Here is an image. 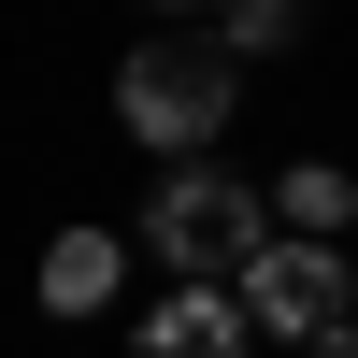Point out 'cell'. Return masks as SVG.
Masks as SVG:
<instances>
[{
  "instance_id": "6da1fadb",
  "label": "cell",
  "mask_w": 358,
  "mask_h": 358,
  "mask_svg": "<svg viewBox=\"0 0 358 358\" xmlns=\"http://www.w3.org/2000/svg\"><path fill=\"white\" fill-rule=\"evenodd\" d=\"M229 115H244V57H229L215 29H158V43L115 72V129H129L143 158H215Z\"/></svg>"
},
{
  "instance_id": "7a4b0ae2",
  "label": "cell",
  "mask_w": 358,
  "mask_h": 358,
  "mask_svg": "<svg viewBox=\"0 0 358 358\" xmlns=\"http://www.w3.org/2000/svg\"><path fill=\"white\" fill-rule=\"evenodd\" d=\"M258 187L244 172H215V158H158V187H143V258H158L172 287H229L258 258Z\"/></svg>"
},
{
  "instance_id": "3957f363",
  "label": "cell",
  "mask_w": 358,
  "mask_h": 358,
  "mask_svg": "<svg viewBox=\"0 0 358 358\" xmlns=\"http://www.w3.org/2000/svg\"><path fill=\"white\" fill-rule=\"evenodd\" d=\"M229 315H244V330H273V344H315V330H344V315H358V273H344V244L258 229V258L229 273Z\"/></svg>"
},
{
  "instance_id": "277c9868",
  "label": "cell",
  "mask_w": 358,
  "mask_h": 358,
  "mask_svg": "<svg viewBox=\"0 0 358 358\" xmlns=\"http://www.w3.org/2000/svg\"><path fill=\"white\" fill-rule=\"evenodd\" d=\"M129 358H258V330L229 315V287H158L143 330H129Z\"/></svg>"
},
{
  "instance_id": "5b68a950",
  "label": "cell",
  "mask_w": 358,
  "mask_h": 358,
  "mask_svg": "<svg viewBox=\"0 0 358 358\" xmlns=\"http://www.w3.org/2000/svg\"><path fill=\"white\" fill-rule=\"evenodd\" d=\"M258 215H273V229H301V244H344L358 172H330V158H287V172H258Z\"/></svg>"
},
{
  "instance_id": "8992f818",
  "label": "cell",
  "mask_w": 358,
  "mask_h": 358,
  "mask_svg": "<svg viewBox=\"0 0 358 358\" xmlns=\"http://www.w3.org/2000/svg\"><path fill=\"white\" fill-rule=\"evenodd\" d=\"M115 287H129V244L115 229H57L43 244V315H101Z\"/></svg>"
},
{
  "instance_id": "52a82bcc",
  "label": "cell",
  "mask_w": 358,
  "mask_h": 358,
  "mask_svg": "<svg viewBox=\"0 0 358 358\" xmlns=\"http://www.w3.org/2000/svg\"><path fill=\"white\" fill-rule=\"evenodd\" d=\"M215 43H229V57H273V43H301V0H215Z\"/></svg>"
},
{
  "instance_id": "ba28073f",
  "label": "cell",
  "mask_w": 358,
  "mask_h": 358,
  "mask_svg": "<svg viewBox=\"0 0 358 358\" xmlns=\"http://www.w3.org/2000/svg\"><path fill=\"white\" fill-rule=\"evenodd\" d=\"M301 358H358V315H344V330H315V344H301Z\"/></svg>"
},
{
  "instance_id": "9c48e42d",
  "label": "cell",
  "mask_w": 358,
  "mask_h": 358,
  "mask_svg": "<svg viewBox=\"0 0 358 358\" xmlns=\"http://www.w3.org/2000/svg\"><path fill=\"white\" fill-rule=\"evenodd\" d=\"M143 15H215V0H143Z\"/></svg>"
}]
</instances>
